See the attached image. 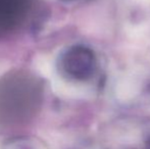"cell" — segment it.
<instances>
[{
	"instance_id": "cell-1",
	"label": "cell",
	"mask_w": 150,
	"mask_h": 149,
	"mask_svg": "<svg viewBox=\"0 0 150 149\" xmlns=\"http://www.w3.org/2000/svg\"><path fill=\"white\" fill-rule=\"evenodd\" d=\"M38 83L30 77L16 75L0 83V113L6 117H24L37 105Z\"/></svg>"
},
{
	"instance_id": "cell-4",
	"label": "cell",
	"mask_w": 150,
	"mask_h": 149,
	"mask_svg": "<svg viewBox=\"0 0 150 149\" xmlns=\"http://www.w3.org/2000/svg\"><path fill=\"white\" fill-rule=\"evenodd\" d=\"M63 1H74V0H63Z\"/></svg>"
},
{
	"instance_id": "cell-2",
	"label": "cell",
	"mask_w": 150,
	"mask_h": 149,
	"mask_svg": "<svg viewBox=\"0 0 150 149\" xmlns=\"http://www.w3.org/2000/svg\"><path fill=\"white\" fill-rule=\"evenodd\" d=\"M59 68L69 79L87 81L92 77L96 68V57L94 52L86 46H71L60 56Z\"/></svg>"
},
{
	"instance_id": "cell-3",
	"label": "cell",
	"mask_w": 150,
	"mask_h": 149,
	"mask_svg": "<svg viewBox=\"0 0 150 149\" xmlns=\"http://www.w3.org/2000/svg\"><path fill=\"white\" fill-rule=\"evenodd\" d=\"M31 0H0V33L14 30L24 22Z\"/></svg>"
}]
</instances>
